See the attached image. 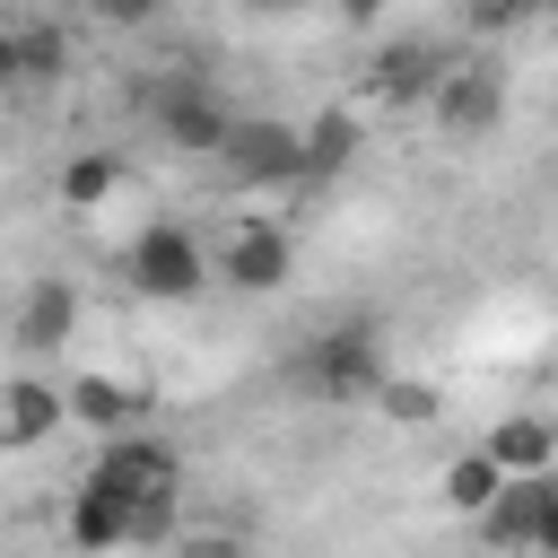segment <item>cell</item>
I'll return each instance as SVG.
<instances>
[{"mask_svg":"<svg viewBox=\"0 0 558 558\" xmlns=\"http://www.w3.org/2000/svg\"><path fill=\"white\" fill-rule=\"evenodd\" d=\"M462 26H471V35H506V26H523V9H514V0H471Z\"/></svg>","mask_w":558,"mask_h":558,"instance_id":"21","label":"cell"},{"mask_svg":"<svg viewBox=\"0 0 558 558\" xmlns=\"http://www.w3.org/2000/svg\"><path fill=\"white\" fill-rule=\"evenodd\" d=\"M427 113H436V131H445L453 148L488 140V131L506 122V70H497V61H453L445 87L427 96Z\"/></svg>","mask_w":558,"mask_h":558,"instance_id":"5","label":"cell"},{"mask_svg":"<svg viewBox=\"0 0 558 558\" xmlns=\"http://www.w3.org/2000/svg\"><path fill=\"white\" fill-rule=\"evenodd\" d=\"M288 270H296V244H288L279 218H235V227H227V244H218V279H227L235 296H270Z\"/></svg>","mask_w":558,"mask_h":558,"instance_id":"7","label":"cell"},{"mask_svg":"<svg viewBox=\"0 0 558 558\" xmlns=\"http://www.w3.org/2000/svg\"><path fill=\"white\" fill-rule=\"evenodd\" d=\"M375 410H384L392 427H436L445 392H436V384H410V375H384V384H375Z\"/></svg>","mask_w":558,"mask_h":558,"instance_id":"19","label":"cell"},{"mask_svg":"<svg viewBox=\"0 0 558 558\" xmlns=\"http://www.w3.org/2000/svg\"><path fill=\"white\" fill-rule=\"evenodd\" d=\"M61 418H70V410H61V384H44V375H9V384H0V445H9V453H35Z\"/></svg>","mask_w":558,"mask_h":558,"instance_id":"12","label":"cell"},{"mask_svg":"<svg viewBox=\"0 0 558 558\" xmlns=\"http://www.w3.org/2000/svg\"><path fill=\"white\" fill-rule=\"evenodd\" d=\"M288 384H296L305 401H331V410H349V401H375V384H384V340H375V323L314 331V340L288 357Z\"/></svg>","mask_w":558,"mask_h":558,"instance_id":"2","label":"cell"},{"mask_svg":"<svg viewBox=\"0 0 558 558\" xmlns=\"http://www.w3.org/2000/svg\"><path fill=\"white\" fill-rule=\"evenodd\" d=\"M532 558H558V488H549V506H541V532H532Z\"/></svg>","mask_w":558,"mask_h":558,"instance_id":"22","label":"cell"},{"mask_svg":"<svg viewBox=\"0 0 558 558\" xmlns=\"http://www.w3.org/2000/svg\"><path fill=\"white\" fill-rule=\"evenodd\" d=\"M0 87H17V35L0 26Z\"/></svg>","mask_w":558,"mask_h":558,"instance_id":"23","label":"cell"},{"mask_svg":"<svg viewBox=\"0 0 558 558\" xmlns=\"http://www.w3.org/2000/svg\"><path fill=\"white\" fill-rule=\"evenodd\" d=\"M174 558H253V549H244V532H183Z\"/></svg>","mask_w":558,"mask_h":558,"instance_id":"20","label":"cell"},{"mask_svg":"<svg viewBox=\"0 0 558 558\" xmlns=\"http://www.w3.org/2000/svg\"><path fill=\"white\" fill-rule=\"evenodd\" d=\"M131 105H140V113L157 122V140L183 148V157H218L227 131H235V113H227V96L209 87V70H148V78H131Z\"/></svg>","mask_w":558,"mask_h":558,"instance_id":"1","label":"cell"},{"mask_svg":"<svg viewBox=\"0 0 558 558\" xmlns=\"http://www.w3.org/2000/svg\"><path fill=\"white\" fill-rule=\"evenodd\" d=\"M480 453H488L506 480H541V471H558V418H541V410H506V418L480 436Z\"/></svg>","mask_w":558,"mask_h":558,"instance_id":"10","label":"cell"},{"mask_svg":"<svg viewBox=\"0 0 558 558\" xmlns=\"http://www.w3.org/2000/svg\"><path fill=\"white\" fill-rule=\"evenodd\" d=\"M70 331H78V288L61 270L26 279V296H17V349L26 357H52V349H70Z\"/></svg>","mask_w":558,"mask_h":558,"instance_id":"9","label":"cell"},{"mask_svg":"<svg viewBox=\"0 0 558 558\" xmlns=\"http://www.w3.org/2000/svg\"><path fill=\"white\" fill-rule=\"evenodd\" d=\"M70 549H78V558L131 549V514H122L113 497H96V488H70Z\"/></svg>","mask_w":558,"mask_h":558,"instance_id":"14","label":"cell"},{"mask_svg":"<svg viewBox=\"0 0 558 558\" xmlns=\"http://www.w3.org/2000/svg\"><path fill=\"white\" fill-rule=\"evenodd\" d=\"M61 410H70V427H96L113 445V436H140V418L157 401H148V384H122V375H70L61 384Z\"/></svg>","mask_w":558,"mask_h":558,"instance_id":"8","label":"cell"},{"mask_svg":"<svg viewBox=\"0 0 558 558\" xmlns=\"http://www.w3.org/2000/svg\"><path fill=\"white\" fill-rule=\"evenodd\" d=\"M296 148H305V183H331V174H349V157H357V122L331 105V113H314V122L296 131Z\"/></svg>","mask_w":558,"mask_h":558,"instance_id":"15","label":"cell"},{"mask_svg":"<svg viewBox=\"0 0 558 558\" xmlns=\"http://www.w3.org/2000/svg\"><path fill=\"white\" fill-rule=\"evenodd\" d=\"M497 488H506V471H497V462H488V453H480V445H471V453H453V462H445V506H453V514H471V523H480V514H488V497H497Z\"/></svg>","mask_w":558,"mask_h":558,"instance_id":"17","label":"cell"},{"mask_svg":"<svg viewBox=\"0 0 558 558\" xmlns=\"http://www.w3.org/2000/svg\"><path fill=\"white\" fill-rule=\"evenodd\" d=\"M87 488L96 497H113L122 514H140V506H166V497H183V462H174V445L166 436H113V445H96V462H87Z\"/></svg>","mask_w":558,"mask_h":558,"instance_id":"3","label":"cell"},{"mask_svg":"<svg viewBox=\"0 0 558 558\" xmlns=\"http://www.w3.org/2000/svg\"><path fill=\"white\" fill-rule=\"evenodd\" d=\"M113 192H122V157L113 148H78L61 166V209H105Z\"/></svg>","mask_w":558,"mask_h":558,"instance_id":"16","label":"cell"},{"mask_svg":"<svg viewBox=\"0 0 558 558\" xmlns=\"http://www.w3.org/2000/svg\"><path fill=\"white\" fill-rule=\"evenodd\" d=\"M549 488H558V471H541V480H506V488L488 497V514H480V541H488V549H532Z\"/></svg>","mask_w":558,"mask_h":558,"instance_id":"13","label":"cell"},{"mask_svg":"<svg viewBox=\"0 0 558 558\" xmlns=\"http://www.w3.org/2000/svg\"><path fill=\"white\" fill-rule=\"evenodd\" d=\"M122 279H131L148 305H183V296H201V288H209V253H201V235H192V227L157 218V227H140V235H131Z\"/></svg>","mask_w":558,"mask_h":558,"instance_id":"4","label":"cell"},{"mask_svg":"<svg viewBox=\"0 0 558 558\" xmlns=\"http://www.w3.org/2000/svg\"><path fill=\"white\" fill-rule=\"evenodd\" d=\"M17 35V78L26 87H61L70 78V35L61 26H9Z\"/></svg>","mask_w":558,"mask_h":558,"instance_id":"18","label":"cell"},{"mask_svg":"<svg viewBox=\"0 0 558 558\" xmlns=\"http://www.w3.org/2000/svg\"><path fill=\"white\" fill-rule=\"evenodd\" d=\"M218 166H227L244 192H279V183H305V148H296V122H244V113H235V131H227Z\"/></svg>","mask_w":558,"mask_h":558,"instance_id":"6","label":"cell"},{"mask_svg":"<svg viewBox=\"0 0 558 558\" xmlns=\"http://www.w3.org/2000/svg\"><path fill=\"white\" fill-rule=\"evenodd\" d=\"M445 70H453L445 44H384L375 70H366V87H375L384 105H427V96L445 87Z\"/></svg>","mask_w":558,"mask_h":558,"instance_id":"11","label":"cell"}]
</instances>
